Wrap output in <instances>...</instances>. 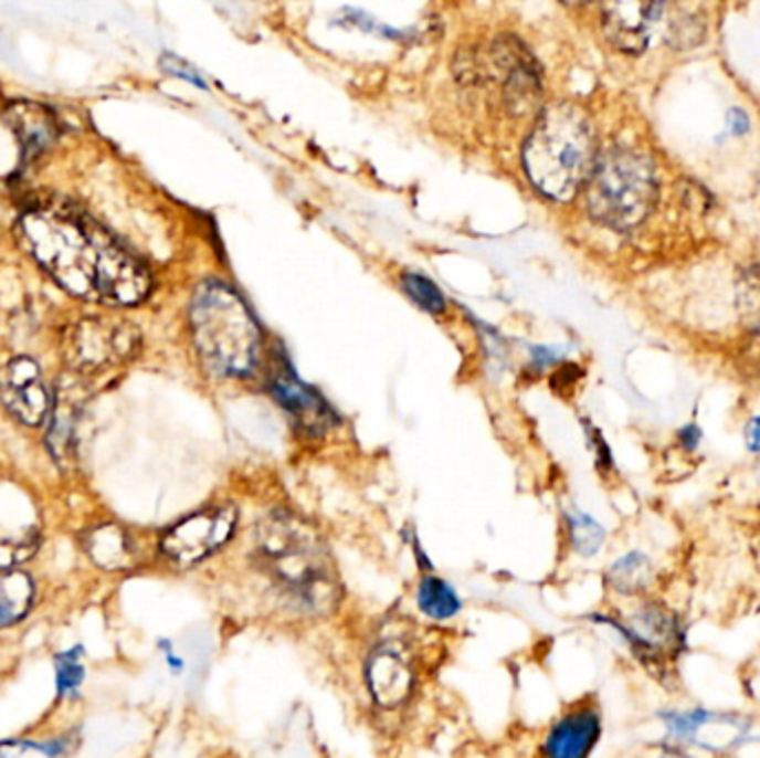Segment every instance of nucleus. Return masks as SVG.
<instances>
[{
  "mask_svg": "<svg viewBox=\"0 0 760 758\" xmlns=\"http://www.w3.org/2000/svg\"><path fill=\"white\" fill-rule=\"evenodd\" d=\"M19 234L25 250L72 296L127 307L151 289L147 267L67 201L30 203L21 214Z\"/></svg>",
  "mask_w": 760,
  "mask_h": 758,
  "instance_id": "f257e3e1",
  "label": "nucleus"
},
{
  "mask_svg": "<svg viewBox=\"0 0 760 758\" xmlns=\"http://www.w3.org/2000/svg\"><path fill=\"white\" fill-rule=\"evenodd\" d=\"M261 570L296 608L325 614L340 599L334 562L320 536L298 516L270 514L254 534Z\"/></svg>",
  "mask_w": 760,
  "mask_h": 758,
  "instance_id": "f03ea898",
  "label": "nucleus"
},
{
  "mask_svg": "<svg viewBox=\"0 0 760 758\" xmlns=\"http://www.w3.org/2000/svg\"><path fill=\"white\" fill-rule=\"evenodd\" d=\"M522 165L540 194L569 201L588 185L597 165V138L590 118L574 105H553L531 129Z\"/></svg>",
  "mask_w": 760,
  "mask_h": 758,
  "instance_id": "7ed1b4c3",
  "label": "nucleus"
},
{
  "mask_svg": "<svg viewBox=\"0 0 760 758\" xmlns=\"http://www.w3.org/2000/svg\"><path fill=\"white\" fill-rule=\"evenodd\" d=\"M192 336L203 365L217 376H247L261 351V329L243 298L219 281L203 283L192 301Z\"/></svg>",
  "mask_w": 760,
  "mask_h": 758,
  "instance_id": "20e7f679",
  "label": "nucleus"
},
{
  "mask_svg": "<svg viewBox=\"0 0 760 758\" xmlns=\"http://www.w3.org/2000/svg\"><path fill=\"white\" fill-rule=\"evenodd\" d=\"M656 194L654 167L634 149H610L597 160L588 180L590 214L612 230L641 225L650 217Z\"/></svg>",
  "mask_w": 760,
  "mask_h": 758,
  "instance_id": "39448f33",
  "label": "nucleus"
},
{
  "mask_svg": "<svg viewBox=\"0 0 760 758\" xmlns=\"http://www.w3.org/2000/svg\"><path fill=\"white\" fill-rule=\"evenodd\" d=\"M140 345L134 325L118 318H83L67 329L63 356L74 373L87 376L129 360Z\"/></svg>",
  "mask_w": 760,
  "mask_h": 758,
  "instance_id": "423d86ee",
  "label": "nucleus"
},
{
  "mask_svg": "<svg viewBox=\"0 0 760 758\" xmlns=\"http://www.w3.org/2000/svg\"><path fill=\"white\" fill-rule=\"evenodd\" d=\"M239 514L234 507H214L199 512L171 527L160 547L178 565H194L221 549L234 534Z\"/></svg>",
  "mask_w": 760,
  "mask_h": 758,
  "instance_id": "0eeeda50",
  "label": "nucleus"
},
{
  "mask_svg": "<svg viewBox=\"0 0 760 758\" xmlns=\"http://www.w3.org/2000/svg\"><path fill=\"white\" fill-rule=\"evenodd\" d=\"M0 401L25 425H41L50 417L52 394L41 367L32 358L19 356L0 371Z\"/></svg>",
  "mask_w": 760,
  "mask_h": 758,
  "instance_id": "6e6552de",
  "label": "nucleus"
},
{
  "mask_svg": "<svg viewBox=\"0 0 760 758\" xmlns=\"http://www.w3.org/2000/svg\"><path fill=\"white\" fill-rule=\"evenodd\" d=\"M665 0H603V30L621 52L641 54L656 32Z\"/></svg>",
  "mask_w": 760,
  "mask_h": 758,
  "instance_id": "1a4fd4ad",
  "label": "nucleus"
},
{
  "mask_svg": "<svg viewBox=\"0 0 760 758\" xmlns=\"http://www.w3.org/2000/svg\"><path fill=\"white\" fill-rule=\"evenodd\" d=\"M270 390H272V397L278 401V406L307 434H325L338 423L327 401L314 388L300 381V376L292 369L287 360L276 365L272 381H270Z\"/></svg>",
  "mask_w": 760,
  "mask_h": 758,
  "instance_id": "9d476101",
  "label": "nucleus"
},
{
  "mask_svg": "<svg viewBox=\"0 0 760 758\" xmlns=\"http://www.w3.org/2000/svg\"><path fill=\"white\" fill-rule=\"evenodd\" d=\"M367 685L380 707H397L412 694L414 672L397 645H383L369 656Z\"/></svg>",
  "mask_w": 760,
  "mask_h": 758,
  "instance_id": "9b49d317",
  "label": "nucleus"
},
{
  "mask_svg": "<svg viewBox=\"0 0 760 758\" xmlns=\"http://www.w3.org/2000/svg\"><path fill=\"white\" fill-rule=\"evenodd\" d=\"M6 120L14 129L21 149H23V160H36L41 154H45L59 136V125L54 114L39 105V103H12L6 109Z\"/></svg>",
  "mask_w": 760,
  "mask_h": 758,
  "instance_id": "f8f14e48",
  "label": "nucleus"
},
{
  "mask_svg": "<svg viewBox=\"0 0 760 758\" xmlns=\"http://www.w3.org/2000/svg\"><path fill=\"white\" fill-rule=\"evenodd\" d=\"M601 736V718L592 709H583L562 718L545 743V754L553 758H581L592 751Z\"/></svg>",
  "mask_w": 760,
  "mask_h": 758,
  "instance_id": "ddd939ff",
  "label": "nucleus"
},
{
  "mask_svg": "<svg viewBox=\"0 0 760 758\" xmlns=\"http://www.w3.org/2000/svg\"><path fill=\"white\" fill-rule=\"evenodd\" d=\"M78 399L72 392H61L56 403H52V425L48 434L50 450L59 463H70L74 459L76 423H78Z\"/></svg>",
  "mask_w": 760,
  "mask_h": 758,
  "instance_id": "4468645a",
  "label": "nucleus"
},
{
  "mask_svg": "<svg viewBox=\"0 0 760 758\" xmlns=\"http://www.w3.org/2000/svg\"><path fill=\"white\" fill-rule=\"evenodd\" d=\"M85 551L103 570H120L131 562V543L123 527L101 525L85 536Z\"/></svg>",
  "mask_w": 760,
  "mask_h": 758,
  "instance_id": "2eb2a0df",
  "label": "nucleus"
},
{
  "mask_svg": "<svg viewBox=\"0 0 760 758\" xmlns=\"http://www.w3.org/2000/svg\"><path fill=\"white\" fill-rule=\"evenodd\" d=\"M34 603V583L25 572H0V628L21 621Z\"/></svg>",
  "mask_w": 760,
  "mask_h": 758,
  "instance_id": "dca6fc26",
  "label": "nucleus"
},
{
  "mask_svg": "<svg viewBox=\"0 0 760 758\" xmlns=\"http://www.w3.org/2000/svg\"><path fill=\"white\" fill-rule=\"evenodd\" d=\"M419 606L430 619L447 621L458 614L461 599L450 583L439 577H428L419 586Z\"/></svg>",
  "mask_w": 760,
  "mask_h": 758,
  "instance_id": "f3484780",
  "label": "nucleus"
},
{
  "mask_svg": "<svg viewBox=\"0 0 760 758\" xmlns=\"http://www.w3.org/2000/svg\"><path fill=\"white\" fill-rule=\"evenodd\" d=\"M610 581L616 590L625 594L641 592L652 581V565L641 554H627L614 562L610 570Z\"/></svg>",
  "mask_w": 760,
  "mask_h": 758,
  "instance_id": "a211bd4d",
  "label": "nucleus"
},
{
  "mask_svg": "<svg viewBox=\"0 0 760 758\" xmlns=\"http://www.w3.org/2000/svg\"><path fill=\"white\" fill-rule=\"evenodd\" d=\"M567 525H569V536H572V545L579 554L592 556L601 549L605 531L592 516L574 509L567 514Z\"/></svg>",
  "mask_w": 760,
  "mask_h": 758,
  "instance_id": "6ab92c4d",
  "label": "nucleus"
},
{
  "mask_svg": "<svg viewBox=\"0 0 760 758\" xmlns=\"http://www.w3.org/2000/svg\"><path fill=\"white\" fill-rule=\"evenodd\" d=\"M403 289L421 309H425L430 314L445 312V296L430 278L410 272L403 276Z\"/></svg>",
  "mask_w": 760,
  "mask_h": 758,
  "instance_id": "aec40b11",
  "label": "nucleus"
},
{
  "mask_svg": "<svg viewBox=\"0 0 760 758\" xmlns=\"http://www.w3.org/2000/svg\"><path fill=\"white\" fill-rule=\"evenodd\" d=\"M39 549V538L34 531H28L19 538H0V572L14 570L23 560H28Z\"/></svg>",
  "mask_w": 760,
  "mask_h": 758,
  "instance_id": "412c9836",
  "label": "nucleus"
},
{
  "mask_svg": "<svg viewBox=\"0 0 760 758\" xmlns=\"http://www.w3.org/2000/svg\"><path fill=\"white\" fill-rule=\"evenodd\" d=\"M83 676H85V665H83V654L78 648L56 659V678L63 694H72L83 683Z\"/></svg>",
  "mask_w": 760,
  "mask_h": 758,
  "instance_id": "4be33fe9",
  "label": "nucleus"
},
{
  "mask_svg": "<svg viewBox=\"0 0 760 758\" xmlns=\"http://www.w3.org/2000/svg\"><path fill=\"white\" fill-rule=\"evenodd\" d=\"M67 751L63 740H54L50 745H36V743H28V740H8V743H0V754L3 756H23V754H43V756H54V754H63Z\"/></svg>",
  "mask_w": 760,
  "mask_h": 758,
  "instance_id": "5701e85b",
  "label": "nucleus"
},
{
  "mask_svg": "<svg viewBox=\"0 0 760 758\" xmlns=\"http://www.w3.org/2000/svg\"><path fill=\"white\" fill-rule=\"evenodd\" d=\"M162 70L167 72V74H171V76H178V78H184V81H189V83H194V85H199V87H205V81L203 78H199L197 76V72H192V70H189L180 59H176V56H165L162 59Z\"/></svg>",
  "mask_w": 760,
  "mask_h": 758,
  "instance_id": "b1692460",
  "label": "nucleus"
},
{
  "mask_svg": "<svg viewBox=\"0 0 760 758\" xmlns=\"http://www.w3.org/2000/svg\"><path fill=\"white\" fill-rule=\"evenodd\" d=\"M560 360V354H556L553 349L549 347H534L531 349V362L534 367H547L551 362H558Z\"/></svg>",
  "mask_w": 760,
  "mask_h": 758,
  "instance_id": "393cba45",
  "label": "nucleus"
},
{
  "mask_svg": "<svg viewBox=\"0 0 760 758\" xmlns=\"http://www.w3.org/2000/svg\"><path fill=\"white\" fill-rule=\"evenodd\" d=\"M745 441L751 452H760V417L751 419L745 430Z\"/></svg>",
  "mask_w": 760,
  "mask_h": 758,
  "instance_id": "a878e982",
  "label": "nucleus"
},
{
  "mask_svg": "<svg viewBox=\"0 0 760 758\" xmlns=\"http://www.w3.org/2000/svg\"><path fill=\"white\" fill-rule=\"evenodd\" d=\"M698 436H700V434H698V430H696V428H692V425H689V428H685V430L680 432V441L685 443V448H687V450H694V448L698 445Z\"/></svg>",
  "mask_w": 760,
  "mask_h": 758,
  "instance_id": "bb28decb",
  "label": "nucleus"
},
{
  "mask_svg": "<svg viewBox=\"0 0 760 758\" xmlns=\"http://www.w3.org/2000/svg\"><path fill=\"white\" fill-rule=\"evenodd\" d=\"M729 123H731V127H733L736 134H740V131L747 129V116H745L742 112H738V109H733V112L729 114Z\"/></svg>",
  "mask_w": 760,
  "mask_h": 758,
  "instance_id": "cd10ccee",
  "label": "nucleus"
},
{
  "mask_svg": "<svg viewBox=\"0 0 760 758\" xmlns=\"http://www.w3.org/2000/svg\"><path fill=\"white\" fill-rule=\"evenodd\" d=\"M749 327H751V331H753V349H756V354L760 356V316H758L756 320H751Z\"/></svg>",
  "mask_w": 760,
  "mask_h": 758,
  "instance_id": "c85d7f7f",
  "label": "nucleus"
},
{
  "mask_svg": "<svg viewBox=\"0 0 760 758\" xmlns=\"http://www.w3.org/2000/svg\"><path fill=\"white\" fill-rule=\"evenodd\" d=\"M564 3H569V6H581V3H588V0H564Z\"/></svg>",
  "mask_w": 760,
  "mask_h": 758,
  "instance_id": "c756f323",
  "label": "nucleus"
}]
</instances>
